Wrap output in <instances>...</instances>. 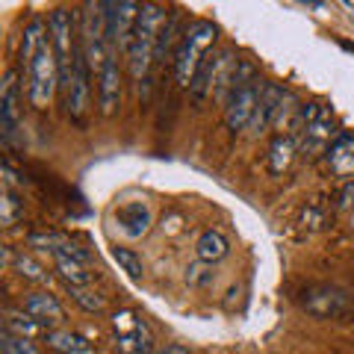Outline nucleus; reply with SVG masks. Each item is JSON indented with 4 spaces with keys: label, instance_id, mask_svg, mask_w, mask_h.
Wrapping results in <instances>:
<instances>
[{
    "label": "nucleus",
    "instance_id": "nucleus-9",
    "mask_svg": "<svg viewBox=\"0 0 354 354\" xmlns=\"http://www.w3.org/2000/svg\"><path fill=\"white\" fill-rule=\"evenodd\" d=\"M18 130V71H6L0 86V136L12 142Z\"/></svg>",
    "mask_w": 354,
    "mask_h": 354
},
{
    "label": "nucleus",
    "instance_id": "nucleus-25",
    "mask_svg": "<svg viewBox=\"0 0 354 354\" xmlns=\"http://www.w3.org/2000/svg\"><path fill=\"white\" fill-rule=\"evenodd\" d=\"M113 260L124 269L130 278H142V272H145V266H142V260H139V254L133 251V248H113Z\"/></svg>",
    "mask_w": 354,
    "mask_h": 354
},
{
    "label": "nucleus",
    "instance_id": "nucleus-29",
    "mask_svg": "<svg viewBox=\"0 0 354 354\" xmlns=\"http://www.w3.org/2000/svg\"><path fill=\"white\" fill-rule=\"evenodd\" d=\"M186 283L189 286H207V283H213V266L209 263H192L189 269H186Z\"/></svg>",
    "mask_w": 354,
    "mask_h": 354
},
{
    "label": "nucleus",
    "instance_id": "nucleus-2",
    "mask_svg": "<svg viewBox=\"0 0 354 354\" xmlns=\"http://www.w3.org/2000/svg\"><path fill=\"white\" fill-rule=\"evenodd\" d=\"M218 36L216 24H209V21H192L189 27H186V32L180 36V44H177L174 50V77L177 83L189 88L192 86V77L198 71V65H201V59L209 53V48H213V41Z\"/></svg>",
    "mask_w": 354,
    "mask_h": 354
},
{
    "label": "nucleus",
    "instance_id": "nucleus-23",
    "mask_svg": "<svg viewBox=\"0 0 354 354\" xmlns=\"http://www.w3.org/2000/svg\"><path fill=\"white\" fill-rule=\"evenodd\" d=\"M44 32V24L39 18H32L30 24H27V30H24V41H21V65L30 71V65H32V59H36V53H39V48L44 44V39L48 36H41Z\"/></svg>",
    "mask_w": 354,
    "mask_h": 354
},
{
    "label": "nucleus",
    "instance_id": "nucleus-22",
    "mask_svg": "<svg viewBox=\"0 0 354 354\" xmlns=\"http://www.w3.org/2000/svg\"><path fill=\"white\" fill-rule=\"evenodd\" d=\"M44 339H48V346L53 351H62V354H86L88 348H92L86 337L71 334V330H48Z\"/></svg>",
    "mask_w": 354,
    "mask_h": 354
},
{
    "label": "nucleus",
    "instance_id": "nucleus-11",
    "mask_svg": "<svg viewBox=\"0 0 354 354\" xmlns=\"http://www.w3.org/2000/svg\"><path fill=\"white\" fill-rule=\"evenodd\" d=\"M97 104H101V113L104 115H115V109L121 104V74H118V62L115 57L109 53L101 74H97Z\"/></svg>",
    "mask_w": 354,
    "mask_h": 354
},
{
    "label": "nucleus",
    "instance_id": "nucleus-7",
    "mask_svg": "<svg viewBox=\"0 0 354 354\" xmlns=\"http://www.w3.org/2000/svg\"><path fill=\"white\" fill-rule=\"evenodd\" d=\"M260 88L263 83L257 80L254 86H245V88H239V92L230 95V101L225 104V124L227 130H245L251 124V118H254V109H257V101H260Z\"/></svg>",
    "mask_w": 354,
    "mask_h": 354
},
{
    "label": "nucleus",
    "instance_id": "nucleus-24",
    "mask_svg": "<svg viewBox=\"0 0 354 354\" xmlns=\"http://www.w3.org/2000/svg\"><path fill=\"white\" fill-rule=\"evenodd\" d=\"M12 269H15L24 281H32V283H48V281H50L48 272H44L32 257H27V254H15V257H12Z\"/></svg>",
    "mask_w": 354,
    "mask_h": 354
},
{
    "label": "nucleus",
    "instance_id": "nucleus-8",
    "mask_svg": "<svg viewBox=\"0 0 354 354\" xmlns=\"http://www.w3.org/2000/svg\"><path fill=\"white\" fill-rule=\"evenodd\" d=\"M304 310L316 319H334L348 310V295L337 286H313L304 292Z\"/></svg>",
    "mask_w": 354,
    "mask_h": 354
},
{
    "label": "nucleus",
    "instance_id": "nucleus-5",
    "mask_svg": "<svg viewBox=\"0 0 354 354\" xmlns=\"http://www.w3.org/2000/svg\"><path fill=\"white\" fill-rule=\"evenodd\" d=\"M65 92V106H68V115L83 121V115L88 113V62L83 48L74 50V62H71V80L62 86Z\"/></svg>",
    "mask_w": 354,
    "mask_h": 354
},
{
    "label": "nucleus",
    "instance_id": "nucleus-28",
    "mask_svg": "<svg viewBox=\"0 0 354 354\" xmlns=\"http://www.w3.org/2000/svg\"><path fill=\"white\" fill-rule=\"evenodd\" d=\"M3 213H0V218H3V225H15V221L24 216V201H18V195L12 189L3 192Z\"/></svg>",
    "mask_w": 354,
    "mask_h": 354
},
{
    "label": "nucleus",
    "instance_id": "nucleus-17",
    "mask_svg": "<svg viewBox=\"0 0 354 354\" xmlns=\"http://www.w3.org/2000/svg\"><path fill=\"white\" fill-rule=\"evenodd\" d=\"M216 65H218V53L209 50L207 57L201 59V65H198V71L192 77V86H189V95L195 97V101H204V97L213 92V86H216Z\"/></svg>",
    "mask_w": 354,
    "mask_h": 354
},
{
    "label": "nucleus",
    "instance_id": "nucleus-18",
    "mask_svg": "<svg viewBox=\"0 0 354 354\" xmlns=\"http://www.w3.org/2000/svg\"><path fill=\"white\" fill-rule=\"evenodd\" d=\"M295 151H298V139L290 136V133L274 139L272 148H269V169H272V174H283L286 169H290Z\"/></svg>",
    "mask_w": 354,
    "mask_h": 354
},
{
    "label": "nucleus",
    "instance_id": "nucleus-31",
    "mask_svg": "<svg viewBox=\"0 0 354 354\" xmlns=\"http://www.w3.org/2000/svg\"><path fill=\"white\" fill-rule=\"evenodd\" d=\"M298 109H301V106H298V97H295L292 92H286V95H283V101H281L278 115H274V127H283L292 115H298Z\"/></svg>",
    "mask_w": 354,
    "mask_h": 354
},
{
    "label": "nucleus",
    "instance_id": "nucleus-10",
    "mask_svg": "<svg viewBox=\"0 0 354 354\" xmlns=\"http://www.w3.org/2000/svg\"><path fill=\"white\" fill-rule=\"evenodd\" d=\"M283 95H286L283 86H278V83H263L257 109H254V118H251V124H248L251 136H257V133H263L269 124H274V115H278V109H281Z\"/></svg>",
    "mask_w": 354,
    "mask_h": 354
},
{
    "label": "nucleus",
    "instance_id": "nucleus-12",
    "mask_svg": "<svg viewBox=\"0 0 354 354\" xmlns=\"http://www.w3.org/2000/svg\"><path fill=\"white\" fill-rule=\"evenodd\" d=\"M24 310L32 319H39L41 325H59V322H65V310H62V304L50 292H30L24 298Z\"/></svg>",
    "mask_w": 354,
    "mask_h": 354
},
{
    "label": "nucleus",
    "instance_id": "nucleus-15",
    "mask_svg": "<svg viewBox=\"0 0 354 354\" xmlns=\"http://www.w3.org/2000/svg\"><path fill=\"white\" fill-rule=\"evenodd\" d=\"M195 254H198V260L201 263H218V260H225L227 254H230V242L227 236L221 234V230H204L201 239H198V245H195Z\"/></svg>",
    "mask_w": 354,
    "mask_h": 354
},
{
    "label": "nucleus",
    "instance_id": "nucleus-37",
    "mask_svg": "<svg viewBox=\"0 0 354 354\" xmlns=\"http://www.w3.org/2000/svg\"><path fill=\"white\" fill-rule=\"evenodd\" d=\"M348 227H351V234H354V213H351V225Z\"/></svg>",
    "mask_w": 354,
    "mask_h": 354
},
{
    "label": "nucleus",
    "instance_id": "nucleus-20",
    "mask_svg": "<svg viewBox=\"0 0 354 354\" xmlns=\"http://www.w3.org/2000/svg\"><path fill=\"white\" fill-rule=\"evenodd\" d=\"M3 330H9V334H15V337H24V339H32V337H39V334H48L44 325L39 322V319H32L27 310H21V313H6Z\"/></svg>",
    "mask_w": 354,
    "mask_h": 354
},
{
    "label": "nucleus",
    "instance_id": "nucleus-3",
    "mask_svg": "<svg viewBox=\"0 0 354 354\" xmlns=\"http://www.w3.org/2000/svg\"><path fill=\"white\" fill-rule=\"evenodd\" d=\"M59 59L57 50H53V41L44 39V44L39 48L36 59H32L30 71H27V83H30V101L36 109H44L53 101V92L59 86Z\"/></svg>",
    "mask_w": 354,
    "mask_h": 354
},
{
    "label": "nucleus",
    "instance_id": "nucleus-4",
    "mask_svg": "<svg viewBox=\"0 0 354 354\" xmlns=\"http://www.w3.org/2000/svg\"><path fill=\"white\" fill-rule=\"evenodd\" d=\"M139 12L142 6L133 3V0H113L106 3V48L113 53L118 50H130L133 44V32L139 24Z\"/></svg>",
    "mask_w": 354,
    "mask_h": 354
},
{
    "label": "nucleus",
    "instance_id": "nucleus-26",
    "mask_svg": "<svg viewBox=\"0 0 354 354\" xmlns=\"http://www.w3.org/2000/svg\"><path fill=\"white\" fill-rule=\"evenodd\" d=\"M0 348H3V354H41L30 339L15 337V334H9V330L0 334Z\"/></svg>",
    "mask_w": 354,
    "mask_h": 354
},
{
    "label": "nucleus",
    "instance_id": "nucleus-1",
    "mask_svg": "<svg viewBox=\"0 0 354 354\" xmlns=\"http://www.w3.org/2000/svg\"><path fill=\"white\" fill-rule=\"evenodd\" d=\"M165 21H169V12H165L160 3H142L139 24H136V32H133L130 50H127V65H130L133 80H145V74H148L151 62H153L157 36L165 27Z\"/></svg>",
    "mask_w": 354,
    "mask_h": 354
},
{
    "label": "nucleus",
    "instance_id": "nucleus-27",
    "mask_svg": "<svg viewBox=\"0 0 354 354\" xmlns=\"http://www.w3.org/2000/svg\"><path fill=\"white\" fill-rule=\"evenodd\" d=\"M68 290H71L74 301L80 304L83 310H88V313H101V310H104V298L97 292H92L88 286H68Z\"/></svg>",
    "mask_w": 354,
    "mask_h": 354
},
{
    "label": "nucleus",
    "instance_id": "nucleus-19",
    "mask_svg": "<svg viewBox=\"0 0 354 354\" xmlns=\"http://www.w3.org/2000/svg\"><path fill=\"white\" fill-rule=\"evenodd\" d=\"M180 9H174V12H169V21H165V27L160 30L157 36V48H153V62H162L165 57H169V50L174 48V44H180V39H177V32H180ZM177 50V48H174Z\"/></svg>",
    "mask_w": 354,
    "mask_h": 354
},
{
    "label": "nucleus",
    "instance_id": "nucleus-21",
    "mask_svg": "<svg viewBox=\"0 0 354 354\" xmlns=\"http://www.w3.org/2000/svg\"><path fill=\"white\" fill-rule=\"evenodd\" d=\"M53 260H57V272H59V278L68 283V286H88L92 283V274H88L83 269V263H77L71 260L68 254H62V251H53Z\"/></svg>",
    "mask_w": 354,
    "mask_h": 354
},
{
    "label": "nucleus",
    "instance_id": "nucleus-32",
    "mask_svg": "<svg viewBox=\"0 0 354 354\" xmlns=\"http://www.w3.org/2000/svg\"><path fill=\"white\" fill-rule=\"evenodd\" d=\"M59 251H62V254H68V257H71V260H77V263H88V257H92V254H88L86 248L71 245V242H68V245H62Z\"/></svg>",
    "mask_w": 354,
    "mask_h": 354
},
{
    "label": "nucleus",
    "instance_id": "nucleus-33",
    "mask_svg": "<svg viewBox=\"0 0 354 354\" xmlns=\"http://www.w3.org/2000/svg\"><path fill=\"white\" fill-rule=\"evenodd\" d=\"M3 174H6V189H12V186H24V183H27L24 177H21L9 162H3Z\"/></svg>",
    "mask_w": 354,
    "mask_h": 354
},
{
    "label": "nucleus",
    "instance_id": "nucleus-6",
    "mask_svg": "<svg viewBox=\"0 0 354 354\" xmlns=\"http://www.w3.org/2000/svg\"><path fill=\"white\" fill-rule=\"evenodd\" d=\"M113 325H115V334H118V346L127 354H151L153 351L151 330L145 328L142 319H136L133 313H115Z\"/></svg>",
    "mask_w": 354,
    "mask_h": 354
},
{
    "label": "nucleus",
    "instance_id": "nucleus-13",
    "mask_svg": "<svg viewBox=\"0 0 354 354\" xmlns=\"http://www.w3.org/2000/svg\"><path fill=\"white\" fill-rule=\"evenodd\" d=\"M151 207L148 204H142V201H133V204H124L118 209V225L121 230L130 236V239H136L142 234H148V227H151Z\"/></svg>",
    "mask_w": 354,
    "mask_h": 354
},
{
    "label": "nucleus",
    "instance_id": "nucleus-14",
    "mask_svg": "<svg viewBox=\"0 0 354 354\" xmlns=\"http://www.w3.org/2000/svg\"><path fill=\"white\" fill-rule=\"evenodd\" d=\"M330 130H334L330 113H325L319 121H313V124H307L301 130V136H298V151L301 153H322L330 142Z\"/></svg>",
    "mask_w": 354,
    "mask_h": 354
},
{
    "label": "nucleus",
    "instance_id": "nucleus-16",
    "mask_svg": "<svg viewBox=\"0 0 354 354\" xmlns=\"http://www.w3.org/2000/svg\"><path fill=\"white\" fill-rule=\"evenodd\" d=\"M325 160H328V165H330V171L334 174H339V177L354 174V139L351 136L337 139L334 145L328 148Z\"/></svg>",
    "mask_w": 354,
    "mask_h": 354
},
{
    "label": "nucleus",
    "instance_id": "nucleus-36",
    "mask_svg": "<svg viewBox=\"0 0 354 354\" xmlns=\"http://www.w3.org/2000/svg\"><path fill=\"white\" fill-rule=\"evenodd\" d=\"M339 44H342L346 50H351V53H354V44H351V41H339Z\"/></svg>",
    "mask_w": 354,
    "mask_h": 354
},
{
    "label": "nucleus",
    "instance_id": "nucleus-34",
    "mask_svg": "<svg viewBox=\"0 0 354 354\" xmlns=\"http://www.w3.org/2000/svg\"><path fill=\"white\" fill-rule=\"evenodd\" d=\"M339 207L342 209H354V180L346 183V189L339 192Z\"/></svg>",
    "mask_w": 354,
    "mask_h": 354
},
{
    "label": "nucleus",
    "instance_id": "nucleus-30",
    "mask_svg": "<svg viewBox=\"0 0 354 354\" xmlns=\"http://www.w3.org/2000/svg\"><path fill=\"white\" fill-rule=\"evenodd\" d=\"M27 245H41V248L59 251L62 245H68V239H65L62 234H30L27 236Z\"/></svg>",
    "mask_w": 354,
    "mask_h": 354
},
{
    "label": "nucleus",
    "instance_id": "nucleus-35",
    "mask_svg": "<svg viewBox=\"0 0 354 354\" xmlns=\"http://www.w3.org/2000/svg\"><path fill=\"white\" fill-rule=\"evenodd\" d=\"M153 354H189V351H186V348H180V346H165V348L153 351Z\"/></svg>",
    "mask_w": 354,
    "mask_h": 354
}]
</instances>
